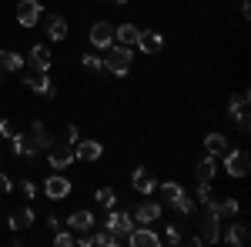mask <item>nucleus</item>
Returning a JSON list of instances; mask_svg holds the SVG:
<instances>
[{"label": "nucleus", "instance_id": "4c0bfd02", "mask_svg": "<svg viewBox=\"0 0 251 247\" xmlns=\"http://www.w3.org/2000/svg\"><path fill=\"white\" fill-rule=\"evenodd\" d=\"M10 134H14V131H10V124H7V120H0V137H10Z\"/></svg>", "mask_w": 251, "mask_h": 247}, {"label": "nucleus", "instance_id": "4be33fe9", "mask_svg": "<svg viewBox=\"0 0 251 247\" xmlns=\"http://www.w3.org/2000/svg\"><path fill=\"white\" fill-rule=\"evenodd\" d=\"M47 37L50 40H67V20L60 17V14H47Z\"/></svg>", "mask_w": 251, "mask_h": 247}, {"label": "nucleus", "instance_id": "412c9836", "mask_svg": "<svg viewBox=\"0 0 251 247\" xmlns=\"http://www.w3.org/2000/svg\"><path fill=\"white\" fill-rule=\"evenodd\" d=\"M137 37H141V27H134V23H121V27H114V40L121 44V47H134Z\"/></svg>", "mask_w": 251, "mask_h": 247}, {"label": "nucleus", "instance_id": "9b49d317", "mask_svg": "<svg viewBox=\"0 0 251 247\" xmlns=\"http://www.w3.org/2000/svg\"><path fill=\"white\" fill-rule=\"evenodd\" d=\"M10 144H14V157H27V160H34L37 154H44L30 134H10Z\"/></svg>", "mask_w": 251, "mask_h": 247}, {"label": "nucleus", "instance_id": "f03ea898", "mask_svg": "<svg viewBox=\"0 0 251 247\" xmlns=\"http://www.w3.org/2000/svg\"><path fill=\"white\" fill-rule=\"evenodd\" d=\"M204 217H201V244H218L221 241V210L214 204V197L201 201Z\"/></svg>", "mask_w": 251, "mask_h": 247}, {"label": "nucleus", "instance_id": "f704fd0d", "mask_svg": "<svg viewBox=\"0 0 251 247\" xmlns=\"http://www.w3.org/2000/svg\"><path fill=\"white\" fill-rule=\"evenodd\" d=\"M10 190H14V180H10L7 174L0 171V194H10Z\"/></svg>", "mask_w": 251, "mask_h": 247}, {"label": "nucleus", "instance_id": "bb28decb", "mask_svg": "<svg viewBox=\"0 0 251 247\" xmlns=\"http://www.w3.org/2000/svg\"><path fill=\"white\" fill-rule=\"evenodd\" d=\"M94 201H97V207L111 210V207H114V201H117L114 187H97V190H94Z\"/></svg>", "mask_w": 251, "mask_h": 247}, {"label": "nucleus", "instance_id": "ddd939ff", "mask_svg": "<svg viewBox=\"0 0 251 247\" xmlns=\"http://www.w3.org/2000/svg\"><path fill=\"white\" fill-rule=\"evenodd\" d=\"M24 87L27 90H34V94H44V97H54L57 90H54V84H50V77H47V70H34V74L24 77Z\"/></svg>", "mask_w": 251, "mask_h": 247}, {"label": "nucleus", "instance_id": "423d86ee", "mask_svg": "<svg viewBox=\"0 0 251 247\" xmlns=\"http://www.w3.org/2000/svg\"><path fill=\"white\" fill-rule=\"evenodd\" d=\"M228 114L234 117L238 131H248L251 127V120H248V90H238V94L228 100Z\"/></svg>", "mask_w": 251, "mask_h": 247}, {"label": "nucleus", "instance_id": "f8f14e48", "mask_svg": "<svg viewBox=\"0 0 251 247\" xmlns=\"http://www.w3.org/2000/svg\"><path fill=\"white\" fill-rule=\"evenodd\" d=\"M40 0H20L17 3V23L20 27H37L40 23Z\"/></svg>", "mask_w": 251, "mask_h": 247}, {"label": "nucleus", "instance_id": "e433bc0d", "mask_svg": "<svg viewBox=\"0 0 251 247\" xmlns=\"http://www.w3.org/2000/svg\"><path fill=\"white\" fill-rule=\"evenodd\" d=\"M47 230H60V221H57V217H54V214L47 217Z\"/></svg>", "mask_w": 251, "mask_h": 247}, {"label": "nucleus", "instance_id": "b1692460", "mask_svg": "<svg viewBox=\"0 0 251 247\" xmlns=\"http://www.w3.org/2000/svg\"><path fill=\"white\" fill-rule=\"evenodd\" d=\"M204 151L214 154V157H218V154H225V151H228V137H225V134H218V131L204 134Z\"/></svg>", "mask_w": 251, "mask_h": 247}, {"label": "nucleus", "instance_id": "0eeeda50", "mask_svg": "<svg viewBox=\"0 0 251 247\" xmlns=\"http://www.w3.org/2000/svg\"><path fill=\"white\" fill-rule=\"evenodd\" d=\"M87 40L94 44L97 50H107L114 44V27L107 20H97V23H91V30H87Z\"/></svg>", "mask_w": 251, "mask_h": 247}, {"label": "nucleus", "instance_id": "c85d7f7f", "mask_svg": "<svg viewBox=\"0 0 251 247\" xmlns=\"http://www.w3.org/2000/svg\"><path fill=\"white\" fill-rule=\"evenodd\" d=\"M91 241H94V247H117V237L111 230H91Z\"/></svg>", "mask_w": 251, "mask_h": 247}, {"label": "nucleus", "instance_id": "4468645a", "mask_svg": "<svg viewBox=\"0 0 251 247\" xmlns=\"http://www.w3.org/2000/svg\"><path fill=\"white\" fill-rule=\"evenodd\" d=\"M221 241L228 247H245L251 241V230L248 224H241V221H234V224H228V230H221Z\"/></svg>", "mask_w": 251, "mask_h": 247}, {"label": "nucleus", "instance_id": "7c9ffc66", "mask_svg": "<svg viewBox=\"0 0 251 247\" xmlns=\"http://www.w3.org/2000/svg\"><path fill=\"white\" fill-rule=\"evenodd\" d=\"M54 244L57 247H74V230H57V234H54Z\"/></svg>", "mask_w": 251, "mask_h": 247}, {"label": "nucleus", "instance_id": "2eb2a0df", "mask_svg": "<svg viewBox=\"0 0 251 247\" xmlns=\"http://www.w3.org/2000/svg\"><path fill=\"white\" fill-rule=\"evenodd\" d=\"M161 210L164 207H161L157 201H141L131 217H134V224H154V221H161Z\"/></svg>", "mask_w": 251, "mask_h": 247}, {"label": "nucleus", "instance_id": "58836bf2", "mask_svg": "<svg viewBox=\"0 0 251 247\" xmlns=\"http://www.w3.org/2000/svg\"><path fill=\"white\" fill-rule=\"evenodd\" d=\"M104 3H111V7H124L127 0H104Z\"/></svg>", "mask_w": 251, "mask_h": 247}, {"label": "nucleus", "instance_id": "393cba45", "mask_svg": "<svg viewBox=\"0 0 251 247\" xmlns=\"http://www.w3.org/2000/svg\"><path fill=\"white\" fill-rule=\"evenodd\" d=\"M0 67H3L7 74H17L20 67H24V57H20L17 50H0Z\"/></svg>", "mask_w": 251, "mask_h": 247}, {"label": "nucleus", "instance_id": "5701e85b", "mask_svg": "<svg viewBox=\"0 0 251 247\" xmlns=\"http://www.w3.org/2000/svg\"><path fill=\"white\" fill-rule=\"evenodd\" d=\"M30 137H34V140H37V147L40 151H47V147H54V144H57V140H54V134L47 131V127H44V124H40V120H34V124H30Z\"/></svg>", "mask_w": 251, "mask_h": 247}, {"label": "nucleus", "instance_id": "ea45409f", "mask_svg": "<svg viewBox=\"0 0 251 247\" xmlns=\"http://www.w3.org/2000/svg\"><path fill=\"white\" fill-rule=\"evenodd\" d=\"M3 77H7V70H3V67H0V87H3Z\"/></svg>", "mask_w": 251, "mask_h": 247}, {"label": "nucleus", "instance_id": "c9c22d12", "mask_svg": "<svg viewBox=\"0 0 251 247\" xmlns=\"http://www.w3.org/2000/svg\"><path fill=\"white\" fill-rule=\"evenodd\" d=\"M77 140H80V131L71 124V127H67V144H77Z\"/></svg>", "mask_w": 251, "mask_h": 247}, {"label": "nucleus", "instance_id": "72a5a7b5", "mask_svg": "<svg viewBox=\"0 0 251 247\" xmlns=\"http://www.w3.org/2000/svg\"><path fill=\"white\" fill-rule=\"evenodd\" d=\"M20 194H24L27 201H34V197H37V184H34V180H20Z\"/></svg>", "mask_w": 251, "mask_h": 247}, {"label": "nucleus", "instance_id": "473e14b6", "mask_svg": "<svg viewBox=\"0 0 251 247\" xmlns=\"http://www.w3.org/2000/svg\"><path fill=\"white\" fill-rule=\"evenodd\" d=\"M80 64H84V70H100V57L97 54H84Z\"/></svg>", "mask_w": 251, "mask_h": 247}, {"label": "nucleus", "instance_id": "f257e3e1", "mask_svg": "<svg viewBox=\"0 0 251 247\" xmlns=\"http://www.w3.org/2000/svg\"><path fill=\"white\" fill-rule=\"evenodd\" d=\"M131 64H134L131 47H121V44H111L107 54H104V60H100V67L111 70L114 77H127V74H131Z\"/></svg>", "mask_w": 251, "mask_h": 247}, {"label": "nucleus", "instance_id": "a878e982", "mask_svg": "<svg viewBox=\"0 0 251 247\" xmlns=\"http://www.w3.org/2000/svg\"><path fill=\"white\" fill-rule=\"evenodd\" d=\"M214 171H218V164H214V154H204L201 160H198V180H211L214 177Z\"/></svg>", "mask_w": 251, "mask_h": 247}, {"label": "nucleus", "instance_id": "dca6fc26", "mask_svg": "<svg viewBox=\"0 0 251 247\" xmlns=\"http://www.w3.org/2000/svg\"><path fill=\"white\" fill-rule=\"evenodd\" d=\"M74 157H77V160H87V164H94V160L104 157V144H100V140H77Z\"/></svg>", "mask_w": 251, "mask_h": 247}, {"label": "nucleus", "instance_id": "cd10ccee", "mask_svg": "<svg viewBox=\"0 0 251 247\" xmlns=\"http://www.w3.org/2000/svg\"><path fill=\"white\" fill-rule=\"evenodd\" d=\"M7 224H10V230H17V227H30V224H34V210L24 207L20 214H14V217H10Z\"/></svg>", "mask_w": 251, "mask_h": 247}, {"label": "nucleus", "instance_id": "6ab92c4d", "mask_svg": "<svg viewBox=\"0 0 251 247\" xmlns=\"http://www.w3.org/2000/svg\"><path fill=\"white\" fill-rule=\"evenodd\" d=\"M131 184H134L137 194H151V190L157 187V180H154V174L148 171V167H137L134 177H131Z\"/></svg>", "mask_w": 251, "mask_h": 247}, {"label": "nucleus", "instance_id": "9d476101", "mask_svg": "<svg viewBox=\"0 0 251 247\" xmlns=\"http://www.w3.org/2000/svg\"><path fill=\"white\" fill-rule=\"evenodd\" d=\"M44 197H50V201L71 197V180H67L64 174H50V177L44 180Z\"/></svg>", "mask_w": 251, "mask_h": 247}, {"label": "nucleus", "instance_id": "aec40b11", "mask_svg": "<svg viewBox=\"0 0 251 247\" xmlns=\"http://www.w3.org/2000/svg\"><path fill=\"white\" fill-rule=\"evenodd\" d=\"M30 64H34V70H50L54 54H50L44 44H34V47H30Z\"/></svg>", "mask_w": 251, "mask_h": 247}, {"label": "nucleus", "instance_id": "39448f33", "mask_svg": "<svg viewBox=\"0 0 251 247\" xmlns=\"http://www.w3.org/2000/svg\"><path fill=\"white\" fill-rule=\"evenodd\" d=\"M225 171H228V177H245V174L251 171V154L245 151V147H238V151H225Z\"/></svg>", "mask_w": 251, "mask_h": 247}, {"label": "nucleus", "instance_id": "7ed1b4c3", "mask_svg": "<svg viewBox=\"0 0 251 247\" xmlns=\"http://www.w3.org/2000/svg\"><path fill=\"white\" fill-rule=\"evenodd\" d=\"M161 194H164V201H168L174 210H181V214H194V201L184 194V187H181L177 180H164V184H161Z\"/></svg>", "mask_w": 251, "mask_h": 247}, {"label": "nucleus", "instance_id": "1a4fd4ad", "mask_svg": "<svg viewBox=\"0 0 251 247\" xmlns=\"http://www.w3.org/2000/svg\"><path fill=\"white\" fill-rule=\"evenodd\" d=\"M127 244L131 247H161L164 241L151 230V224H134V230L127 234Z\"/></svg>", "mask_w": 251, "mask_h": 247}, {"label": "nucleus", "instance_id": "20e7f679", "mask_svg": "<svg viewBox=\"0 0 251 247\" xmlns=\"http://www.w3.org/2000/svg\"><path fill=\"white\" fill-rule=\"evenodd\" d=\"M104 230H111V234L117 237V244H124V241H127V234L134 230V217H131L127 210H114V207H111L107 221H104Z\"/></svg>", "mask_w": 251, "mask_h": 247}, {"label": "nucleus", "instance_id": "a211bd4d", "mask_svg": "<svg viewBox=\"0 0 251 247\" xmlns=\"http://www.w3.org/2000/svg\"><path fill=\"white\" fill-rule=\"evenodd\" d=\"M134 47H141L144 54H161V47H164V37H161L157 30H141V37H137Z\"/></svg>", "mask_w": 251, "mask_h": 247}, {"label": "nucleus", "instance_id": "6e6552de", "mask_svg": "<svg viewBox=\"0 0 251 247\" xmlns=\"http://www.w3.org/2000/svg\"><path fill=\"white\" fill-rule=\"evenodd\" d=\"M74 160H77V157L71 151V144H54V147H47V164H50L54 171H67Z\"/></svg>", "mask_w": 251, "mask_h": 247}, {"label": "nucleus", "instance_id": "c756f323", "mask_svg": "<svg viewBox=\"0 0 251 247\" xmlns=\"http://www.w3.org/2000/svg\"><path fill=\"white\" fill-rule=\"evenodd\" d=\"M218 204V210H221V217H238V210H241V204L234 201V197H225V201H214Z\"/></svg>", "mask_w": 251, "mask_h": 247}, {"label": "nucleus", "instance_id": "2f4dec72", "mask_svg": "<svg viewBox=\"0 0 251 247\" xmlns=\"http://www.w3.org/2000/svg\"><path fill=\"white\" fill-rule=\"evenodd\" d=\"M164 244H181V230L174 227V224L164 227Z\"/></svg>", "mask_w": 251, "mask_h": 247}, {"label": "nucleus", "instance_id": "f3484780", "mask_svg": "<svg viewBox=\"0 0 251 247\" xmlns=\"http://www.w3.org/2000/svg\"><path fill=\"white\" fill-rule=\"evenodd\" d=\"M94 214L91 210H74L71 217H67V230H74V234H87V230H94Z\"/></svg>", "mask_w": 251, "mask_h": 247}]
</instances>
